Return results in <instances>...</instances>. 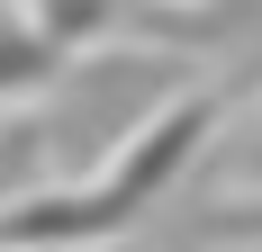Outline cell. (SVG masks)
<instances>
[{"label":"cell","mask_w":262,"mask_h":252,"mask_svg":"<svg viewBox=\"0 0 262 252\" xmlns=\"http://www.w3.org/2000/svg\"><path fill=\"white\" fill-rule=\"evenodd\" d=\"M244 180H262V144H253V153H244Z\"/></svg>","instance_id":"cell-2"},{"label":"cell","mask_w":262,"mask_h":252,"mask_svg":"<svg viewBox=\"0 0 262 252\" xmlns=\"http://www.w3.org/2000/svg\"><path fill=\"white\" fill-rule=\"evenodd\" d=\"M199 135H208V99H181V108H163V117H145V126H136V144H127V162H118L100 189L136 216V207H145L163 180H172L190 153H199Z\"/></svg>","instance_id":"cell-1"}]
</instances>
